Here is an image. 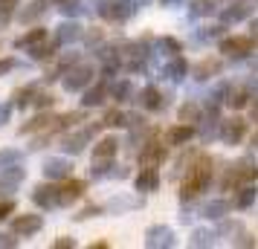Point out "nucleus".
I'll return each instance as SVG.
<instances>
[{
	"mask_svg": "<svg viewBox=\"0 0 258 249\" xmlns=\"http://www.w3.org/2000/svg\"><path fill=\"white\" fill-rule=\"evenodd\" d=\"M206 183H209V159H200L198 165L188 171V180H186V186H183L180 194H183V197H195Z\"/></svg>",
	"mask_w": 258,
	"mask_h": 249,
	"instance_id": "obj_1",
	"label": "nucleus"
},
{
	"mask_svg": "<svg viewBox=\"0 0 258 249\" xmlns=\"http://www.w3.org/2000/svg\"><path fill=\"white\" fill-rule=\"evenodd\" d=\"M41 226H44V217H41V214H21V217L15 220V232L21 237H29V235H35Z\"/></svg>",
	"mask_w": 258,
	"mask_h": 249,
	"instance_id": "obj_2",
	"label": "nucleus"
},
{
	"mask_svg": "<svg viewBox=\"0 0 258 249\" xmlns=\"http://www.w3.org/2000/svg\"><path fill=\"white\" fill-rule=\"evenodd\" d=\"M249 180H258V165L255 162H238L232 168V174H226V186L229 183H249Z\"/></svg>",
	"mask_w": 258,
	"mask_h": 249,
	"instance_id": "obj_3",
	"label": "nucleus"
},
{
	"mask_svg": "<svg viewBox=\"0 0 258 249\" xmlns=\"http://www.w3.org/2000/svg\"><path fill=\"white\" fill-rule=\"evenodd\" d=\"M32 197H35L38 206H44V209H52V206H58V203H61V191H58V189H52V186H38Z\"/></svg>",
	"mask_w": 258,
	"mask_h": 249,
	"instance_id": "obj_4",
	"label": "nucleus"
},
{
	"mask_svg": "<svg viewBox=\"0 0 258 249\" xmlns=\"http://www.w3.org/2000/svg\"><path fill=\"white\" fill-rule=\"evenodd\" d=\"M70 162L67 159H47L44 162V174H47L49 180H67L70 177Z\"/></svg>",
	"mask_w": 258,
	"mask_h": 249,
	"instance_id": "obj_5",
	"label": "nucleus"
},
{
	"mask_svg": "<svg viewBox=\"0 0 258 249\" xmlns=\"http://www.w3.org/2000/svg\"><path fill=\"white\" fill-rule=\"evenodd\" d=\"M90 75H93L90 67H76V70L64 78V87H67V90H82L84 84H90Z\"/></svg>",
	"mask_w": 258,
	"mask_h": 249,
	"instance_id": "obj_6",
	"label": "nucleus"
},
{
	"mask_svg": "<svg viewBox=\"0 0 258 249\" xmlns=\"http://www.w3.org/2000/svg\"><path fill=\"white\" fill-rule=\"evenodd\" d=\"M244 131H246L244 119H229V122L223 125V139H226V142H241Z\"/></svg>",
	"mask_w": 258,
	"mask_h": 249,
	"instance_id": "obj_7",
	"label": "nucleus"
},
{
	"mask_svg": "<svg viewBox=\"0 0 258 249\" xmlns=\"http://www.w3.org/2000/svg\"><path fill=\"white\" fill-rule=\"evenodd\" d=\"M157 183H160V174L151 165H145V171L137 174V191H151V189H157Z\"/></svg>",
	"mask_w": 258,
	"mask_h": 249,
	"instance_id": "obj_8",
	"label": "nucleus"
},
{
	"mask_svg": "<svg viewBox=\"0 0 258 249\" xmlns=\"http://www.w3.org/2000/svg\"><path fill=\"white\" fill-rule=\"evenodd\" d=\"M157 243L171 246V243H174V240H171V229H165V226H154V229H148V246H157Z\"/></svg>",
	"mask_w": 258,
	"mask_h": 249,
	"instance_id": "obj_9",
	"label": "nucleus"
},
{
	"mask_svg": "<svg viewBox=\"0 0 258 249\" xmlns=\"http://www.w3.org/2000/svg\"><path fill=\"white\" fill-rule=\"evenodd\" d=\"M221 47H223V52L244 55V52H249V49H252V41H249V38H229V41H223Z\"/></svg>",
	"mask_w": 258,
	"mask_h": 249,
	"instance_id": "obj_10",
	"label": "nucleus"
},
{
	"mask_svg": "<svg viewBox=\"0 0 258 249\" xmlns=\"http://www.w3.org/2000/svg\"><path fill=\"white\" fill-rule=\"evenodd\" d=\"M165 159V151L163 148H160V145H148V148H145V151H142V165H160V162H163Z\"/></svg>",
	"mask_w": 258,
	"mask_h": 249,
	"instance_id": "obj_11",
	"label": "nucleus"
},
{
	"mask_svg": "<svg viewBox=\"0 0 258 249\" xmlns=\"http://www.w3.org/2000/svg\"><path fill=\"white\" fill-rule=\"evenodd\" d=\"M58 191H61V203H73L76 197H82L84 186H82V183H76V180H70V183H64Z\"/></svg>",
	"mask_w": 258,
	"mask_h": 249,
	"instance_id": "obj_12",
	"label": "nucleus"
},
{
	"mask_svg": "<svg viewBox=\"0 0 258 249\" xmlns=\"http://www.w3.org/2000/svg\"><path fill=\"white\" fill-rule=\"evenodd\" d=\"M116 154V139H102V142L93 148V156L96 159H107V156Z\"/></svg>",
	"mask_w": 258,
	"mask_h": 249,
	"instance_id": "obj_13",
	"label": "nucleus"
},
{
	"mask_svg": "<svg viewBox=\"0 0 258 249\" xmlns=\"http://www.w3.org/2000/svg\"><path fill=\"white\" fill-rule=\"evenodd\" d=\"M142 105L148 107V110H157V107L163 105L160 90H157V87H145V93H142Z\"/></svg>",
	"mask_w": 258,
	"mask_h": 249,
	"instance_id": "obj_14",
	"label": "nucleus"
},
{
	"mask_svg": "<svg viewBox=\"0 0 258 249\" xmlns=\"http://www.w3.org/2000/svg\"><path fill=\"white\" fill-rule=\"evenodd\" d=\"M191 136H195V131L180 125V128H171V131H168V142H171V145H180V142H186V139H191Z\"/></svg>",
	"mask_w": 258,
	"mask_h": 249,
	"instance_id": "obj_15",
	"label": "nucleus"
},
{
	"mask_svg": "<svg viewBox=\"0 0 258 249\" xmlns=\"http://www.w3.org/2000/svg\"><path fill=\"white\" fill-rule=\"evenodd\" d=\"M102 15H105L107 21H122L125 18V9H122V3H105L102 6Z\"/></svg>",
	"mask_w": 258,
	"mask_h": 249,
	"instance_id": "obj_16",
	"label": "nucleus"
},
{
	"mask_svg": "<svg viewBox=\"0 0 258 249\" xmlns=\"http://www.w3.org/2000/svg\"><path fill=\"white\" fill-rule=\"evenodd\" d=\"M24 180V168H12V171H3L0 168V183L3 186H15V183H21Z\"/></svg>",
	"mask_w": 258,
	"mask_h": 249,
	"instance_id": "obj_17",
	"label": "nucleus"
},
{
	"mask_svg": "<svg viewBox=\"0 0 258 249\" xmlns=\"http://www.w3.org/2000/svg\"><path fill=\"white\" fill-rule=\"evenodd\" d=\"M44 9H47V0H35V3H29V9L21 12V21H32V18H38Z\"/></svg>",
	"mask_w": 258,
	"mask_h": 249,
	"instance_id": "obj_18",
	"label": "nucleus"
},
{
	"mask_svg": "<svg viewBox=\"0 0 258 249\" xmlns=\"http://www.w3.org/2000/svg\"><path fill=\"white\" fill-rule=\"evenodd\" d=\"M87 136H90V131H82V133H76V136H70V139L64 142V148H70L73 154H76V151H82V148H84V142H87Z\"/></svg>",
	"mask_w": 258,
	"mask_h": 249,
	"instance_id": "obj_19",
	"label": "nucleus"
},
{
	"mask_svg": "<svg viewBox=\"0 0 258 249\" xmlns=\"http://www.w3.org/2000/svg\"><path fill=\"white\" fill-rule=\"evenodd\" d=\"M252 200H255V189H252V186H244L241 194H238V200H235V206H238V209H246Z\"/></svg>",
	"mask_w": 258,
	"mask_h": 249,
	"instance_id": "obj_20",
	"label": "nucleus"
},
{
	"mask_svg": "<svg viewBox=\"0 0 258 249\" xmlns=\"http://www.w3.org/2000/svg\"><path fill=\"white\" fill-rule=\"evenodd\" d=\"M41 38H44V29H32V32H26L24 38H18V41H15V47H32V44L41 41Z\"/></svg>",
	"mask_w": 258,
	"mask_h": 249,
	"instance_id": "obj_21",
	"label": "nucleus"
},
{
	"mask_svg": "<svg viewBox=\"0 0 258 249\" xmlns=\"http://www.w3.org/2000/svg\"><path fill=\"white\" fill-rule=\"evenodd\" d=\"M168 78H174V81H180V78H183V75H186V61H171V64H168Z\"/></svg>",
	"mask_w": 258,
	"mask_h": 249,
	"instance_id": "obj_22",
	"label": "nucleus"
},
{
	"mask_svg": "<svg viewBox=\"0 0 258 249\" xmlns=\"http://www.w3.org/2000/svg\"><path fill=\"white\" fill-rule=\"evenodd\" d=\"M229 212V206H226V203L223 200H215V203H209V206H206V217H223V214Z\"/></svg>",
	"mask_w": 258,
	"mask_h": 249,
	"instance_id": "obj_23",
	"label": "nucleus"
},
{
	"mask_svg": "<svg viewBox=\"0 0 258 249\" xmlns=\"http://www.w3.org/2000/svg\"><path fill=\"white\" fill-rule=\"evenodd\" d=\"M102 99H105V87L99 84V87H93V90H87V96H84V105H102Z\"/></svg>",
	"mask_w": 258,
	"mask_h": 249,
	"instance_id": "obj_24",
	"label": "nucleus"
},
{
	"mask_svg": "<svg viewBox=\"0 0 258 249\" xmlns=\"http://www.w3.org/2000/svg\"><path fill=\"white\" fill-rule=\"evenodd\" d=\"M49 122H52L49 116H35L29 125H24V128H21V133H32V131H38V128H47Z\"/></svg>",
	"mask_w": 258,
	"mask_h": 249,
	"instance_id": "obj_25",
	"label": "nucleus"
},
{
	"mask_svg": "<svg viewBox=\"0 0 258 249\" xmlns=\"http://www.w3.org/2000/svg\"><path fill=\"white\" fill-rule=\"evenodd\" d=\"M102 125H107V128H119V125H125V116H122L119 110H110V113L105 116V122H102Z\"/></svg>",
	"mask_w": 258,
	"mask_h": 249,
	"instance_id": "obj_26",
	"label": "nucleus"
},
{
	"mask_svg": "<svg viewBox=\"0 0 258 249\" xmlns=\"http://www.w3.org/2000/svg\"><path fill=\"white\" fill-rule=\"evenodd\" d=\"M218 70V61H203L198 64V78H209V72Z\"/></svg>",
	"mask_w": 258,
	"mask_h": 249,
	"instance_id": "obj_27",
	"label": "nucleus"
},
{
	"mask_svg": "<svg viewBox=\"0 0 258 249\" xmlns=\"http://www.w3.org/2000/svg\"><path fill=\"white\" fill-rule=\"evenodd\" d=\"M76 35H79V26H76V24H67V26H61L58 41H73Z\"/></svg>",
	"mask_w": 258,
	"mask_h": 249,
	"instance_id": "obj_28",
	"label": "nucleus"
},
{
	"mask_svg": "<svg viewBox=\"0 0 258 249\" xmlns=\"http://www.w3.org/2000/svg\"><path fill=\"white\" fill-rule=\"evenodd\" d=\"M246 15H249V9L241 6V9H232V12H223V21H241V18H246Z\"/></svg>",
	"mask_w": 258,
	"mask_h": 249,
	"instance_id": "obj_29",
	"label": "nucleus"
},
{
	"mask_svg": "<svg viewBox=\"0 0 258 249\" xmlns=\"http://www.w3.org/2000/svg\"><path fill=\"white\" fill-rule=\"evenodd\" d=\"M128 93H131V84L128 81H119L116 87H113V96H116L119 102H125V96H128Z\"/></svg>",
	"mask_w": 258,
	"mask_h": 249,
	"instance_id": "obj_30",
	"label": "nucleus"
},
{
	"mask_svg": "<svg viewBox=\"0 0 258 249\" xmlns=\"http://www.w3.org/2000/svg\"><path fill=\"white\" fill-rule=\"evenodd\" d=\"M195 116H198V107H195V105H186V107H180V119H186V122H191Z\"/></svg>",
	"mask_w": 258,
	"mask_h": 249,
	"instance_id": "obj_31",
	"label": "nucleus"
},
{
	"mask_svg": "<svg viewBox=\"0 0 258 249\" xmlns=\"http://www.w3.org/2000/svg\"><path fill=\"white\" fill-rule=\"evenodd\" d=\"M61 12H79V0H58Z\"/></svg>",
	"mask_w": 258,
	"mask_h": 249,
	"instance_id": "obj_32",
	"label": "nucleus"
},
{
	"mask_svg": "<svg viewBox=\"0 0 258 249\" xmlns=\"http://www.w3.org/2000/svg\"><path fill=\"white\" fill-rule=\"evenodd\" d=\"M212 6H215V3H209V0H206V3H195V9H191V12H195V15H203V12H212Z\"/></svg>",
	"mask_w": 258,
	"mask_h": 249,
	"instance_id": "obj_33",
	"label": "nucleus"
},
{
	"mask_svg": "<svg viewBox=\"0 0 258 249\" xmlns=\"http://www.w3.org/2000/svg\"><path fill=\"white\" fill-rule=\"evenodd\" d=\"M200 243H212L209 232H198V235H195V246H200Z\"/></svg>",
	"mask_w": 258,
	"mask_h": 249,
	"instance_id": "obj_34",
	"label": "nucleus"
},
{
	"mask_svg": "<svg viewBox=\"0 0 258 249\" xmlns=\"http://www.w3.org/2000/svg\"><path fill=\"white\" fill-rule=\"evenodd\" d=\"M229 105H232V107H244V105H246V96H244V93H235Z\"/></svg>",
	"mask_w": 258,
	"mask_h": 249,
	"instance_id": "obj_35",
	"label": "nucleus"
},
{
	"mask_svg": "<svg viewBox=\"0 0 258 249\" xmlns=\"http://www.w3.org/2000/svg\"><path fill=\"white\" fill-rule=\"evenodd\" d=\"M12 159H18V154H15V151H6V154H0V168L6 165V162H12Z\"/></svg>",
	"mask_w": 258,
	"mask_h": 249,
	"instance_id": "obj_36",
	"label": "nucleus"
},
{
	"mask_svg": "<svg viewBox=\"0 0 258 249\" xmlns=\"http://www.w3.org/2000/svg\"><path fill=\"white\" fill-rule=\"evenodd\" d=\"M32 55H35V58H47V55H49V47H35V49H32Z\"/></svg>",
	"mask_w": 258,
	"mask_h": 249,
	"instance_id": "obj_37",
	"label": "nucleus"
},
{
	"mask_svg": "<svg viewBox=\"0 0 258 249\" xmlns=\"http://www.w3.org/2000/svg\"><path fill=\"white\" fill-rule=\"evenodd\" d=\"M9 113H12V107H9V105H0V125L9 119Z\"/></svg>",
	"mask_w": 258,
	"mask_h": 249,
	"instance_id": "obj_38",
	"label": "nucleus"
},
{
	"mask_svg": "<svg viewBox=\"0 0 258 249\" xmlns=\"http://www.w3.org/2000/svg\"><path fill=\"white\" fill-rule=\"evenodd\" d=\"M12 212V203L6 200V203H0V220H3V217H6V214Z\"/></svg>",
	"mask_w": 258,
	"mask_h": 249,
	"instance_id": "obj_39",
	"label": "nucleus"
},
{
	"mask_svg": "<svg viewBox=\"0 0 258 249\" xmlns=\"http://www.w3.org/2000/svg\"><path fill=\"white\" fill-rule=\"evenodd\" d=\"M52 102H55L52 96H38V105H41V107H49V105H52Z\"/></svg>",
	"mask_w": 258,
	"mask_h": 249,
	"instance_id": "obj_40",
	"label": "nucleus"
},
{
	"mask_svg": "<svg viewBox=\"0 0 258 249\" xmlns=\"http://www.w3.org/2000/svg\"><path fill=\"white\" fill-rule=\"evenodd\" d=\"M55 246H58V249H64V246H76V240H73V237H61Z\"/></svg>",
	"mask_w": 258,
	"mask_h": 249,
	"instance_id": "obj_41",
	"label": "nucleus"
},
{
	"mask_svg": "<svg viewBox=\"0 0 258 249\" xmlns=\"http://www.w3.org/2000/svg\"><path fill=\"white\" fill-rule=\"evenodd\" d=\"M6 70H12V61H0V72H6Z\"/></svg>",
	"mask_w": 258,
	"mask_h": 249,
	"instance_id": "obj_42",
	"label": "nucleus"
},
{
	"mask_svg": "<svg viewBox=\"0 0 258 249\" xmlns=\"http://www.w3.org/2000/svg\"><path fill=\"white\" fill-rule=\"evenodd\" d=\"M0 246H15V240H6V235H0Z\"/></svg>",
	"mask_w": 258,
	"mask_h": 249,
	"instance_id": "obj_43",
	"label": "nucleus"
},
{
	"mask_svg": "<svg viewBox=\"0 0 258 249\" xmlns=\"http://www.w3.org/2000/svg\"><path fill=\"white\" fill-rule=\"evenodd\" d=\"M163 3H174V0H163Z\"/></svg>",
	"mask_w": 258,
	"mask_h": 249,
	"instance_id": "obj_44",
	"label": "nucleus"
}]
</instances>
